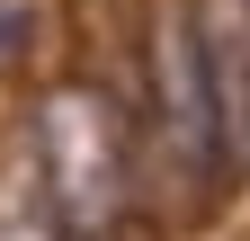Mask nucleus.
I'll return each mask as SVG.
<instances>
[{
	"instance_id": "obj_1",
	"label": "nucleus",
	"mask_w": 250,
	"mask_h": 241,
	"mask_svg": "<svg viewBox=\"0 0 250 241\" xmlns=\"http://www.w3.org/2000/svg\"><path fill=\"white\" fill-rule=\"evenodd\" d=\"M36 188L72 241H99L125 215V134L99 89H54L36 107Z\"/></svg>"
},
{
	"instance_id": "obj_2",
	"label": "nucleus",
	"mask_w": 250,
	"mask_h": 241,
	"mask_svg": "<svg viewBox=\"0 0 250 241\" xmlns=\"http://www.w3.org/2000/svg\"><path fill=\"white\" fill-rule=\"evenodd\" d=\"M152 107H161V143L188 179H214L232 161V134H224V72H214V45H206V18L170 0L161 27H152Z\"/></svg>"
},
{
	"instance_id": "obj_3",
	"label": "nucleus",
	"mask_w": 250,
	"mask_h": 241,
	"mask_svg": "<svg viewBox=\"0 0 250 241\" xmlns=\"http://www.w3.org/2000/svg\"><path fill=\"white\" fill-rule=\"evenodd\" d=\"M214 72H224V134H232V152H250V18L232 45H214Z\"/></svg>"
},
{
	"instance_id": "obj_4",
	"label": "nucleus",
	"mask_w": 250,
	"mask_h": 241,
	"mask_svg": "<svg viewBox=\"0 0 250 241\" xmlns=\"http://www.w3.org/2000/svg\"><path fill=\"white\" fill-rule=\"evenodd\" d=\"M9 36H18V18H9V9H0V45H9Z\"/></svg>"
}]
</instances>
